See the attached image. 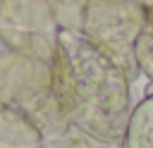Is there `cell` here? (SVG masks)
I'll list each match as a JSON object with an SVG mask.
<instances>
[{"mask_svg":"<svg viewBox=\"0 0 153 148\" xmlns=\"http://www.w3.org/2000/svg\"><path fill=\"white\" fill-rule=\"evenodd\" d=\"M57 53L65 91V110L72 124L100 143L124 138L129 107V74L84 33L62 29Z\"/></svg>","mask_w":153,"mask_h":148,"instance_id":"1","label":"cell"},{"mask_svg":"<svg viewBox=\"0 0 153 148\" xmlns=\"http://www.w3.org/2000/svg\"><path fill=\"white\" fill-rule=\"evenodd\" d=\"M141 14L136 2L117 0L108 5H96L86 17L84 36L96 43L100 50H105L117 64L129 74L134 62V43L141 33Z\"/></svg>","mask_w":153,"mask_h":148,"instance_id":"2","label":"cell"},{"mask_svg":"<svg viewBox=\"0 0 153 148\" xmlns=\"http://www.w3.org/2000/svg\"><path fill=\"white\" fill-rule=\"evenodd\" d=\"M127 148H153V93L146 95L129 115L124 131Z\"/></svg>","mask_w":153,"mask_h":148,"instance_id":"3","label":"cell"},{"mask_svg":"<svg viewBox=\"0 0 153 148\" xmlns=\"http://www.w3.org/2000/svg\"><path fill=\"white\" fill-rule=\"evenodd\" d=\"M134 62L153 81V26L141 29V33L134 43Z\"/></svg>","mask_w":153,"mask_h":148,"instance_id":"4","label":"cell"}]
</instances>
